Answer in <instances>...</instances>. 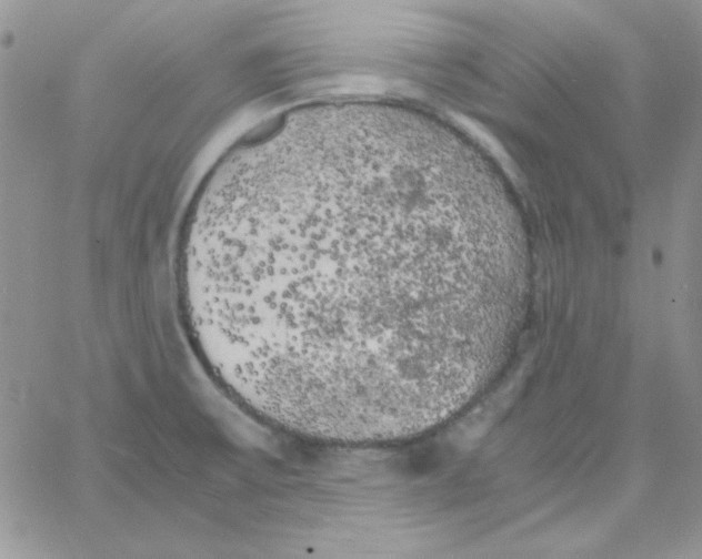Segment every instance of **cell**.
Listing matches in <instances>:
<instances>
[{
    "label": "cell",
    "mask_w": 702,
    "mask_h": 559,
    "mask_svg": "<svg viewBox=\"0 0 702 559\" xmlns=\"http://www.w3.org/2000/svg\"><path fill=\"white\" fill-rule=\"evenodd\" d=\"M474 247L355 216L230 238L242 362L297 397L375 406L429 392L465 362Z\"/></svg>",
    "instance_id": "cell-1"
}]
</instances>
